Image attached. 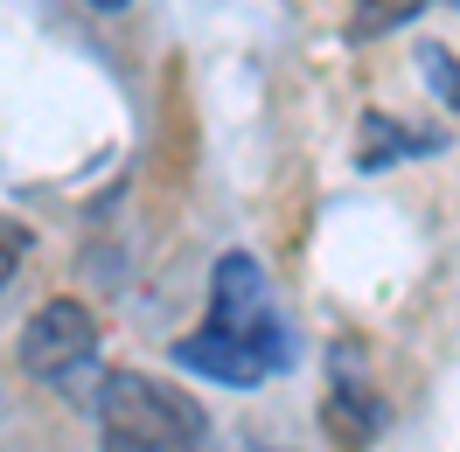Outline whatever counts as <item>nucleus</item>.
<instances>
[{
    "label": "nucleus",
    "mask_w": 460,
    "mask_h": 452,
    "mask_svg": "<svg viewBox=\"0 0 460 452\" xmlns=\"http://www.w3.org/2000/svg\"><path fill=\"white\" fill-rule=\"evenodd\" d=\"M363 133H370V140H363V168H384V161H391V153H432V146H439V133H391V118L384 112H370L363 118Z\"/></svg>",
    "instance_id": "4"
},
{
    "label": "nucleus",
    "mask_w": 460,
    "mask_h": 452,
    "mask_svg": "<svg viewBox=\"0 0 460 452\" xmlns=\"http://www.w3.org/2000/svg\"><path fill=\"white\" fill-rule=\"evenodd\" d=\"M419 7H426V0H356V14H349V35H356V42H370V35H391V29H404Z\"/></svg>",
    "instance_id": "5"
},
{
    "label": "nucleus",
    "mask_w": 460,
    "mask_h": 452,
    "mask_svg": "<svg viewBox=\"0 0 460 452\" xmlns=\"http://www.w3.org/2000/svg\"><path fill=\"white\" fill-rule=\"evenodd\" d=\"M98 446L105 452H209V418L174 383L119 369L98 390Z\"/></svg>",
    "instance_id": "2"
},
{
    "label": "nucleus",
    "mask_w": 460,
    "mask_h": 452,
    "mask_svg": "<svg viewBox=\"0 0 460 452\" xmlns=\"http://www.w3.org/2000/svg\"><path fill=\"white\" fill-rule=\"evenodd\" d=\"M98 362V320H91L77 300H42L29 313V327H22V369H29L35 383H77L84 369Z\"/></svg>",
    "instance_id": "3"
},
{
    "label": "nucleus",
    "mask_w": 460,
    "mask_h": 452,
    "mask_svg": "<svg viewBox=\"0 0 460 452\" xmlns=\"http://www.w3.org/2000/svg\"><path fill=\"white\" fill-rule=\"evenodd\" d=\"M29 257V230L14 223V216H0V285L14 279V265Z\"/></svg>",
    "instance_id": "7"
},
{
    "label": "nucleus",
    "mask_w": 460,
    "mask_h": 452,
    "mask_svg": "<svg viewBox=\"0 0 460 452\" xmlns=\"http://www.w3.org/2000/svg\"><path fill=\"white\" fill-rule=\"evenodd\" d=\"M454 7H460V0H454Z\"/></svg>",
    "instance_id": "9"
},
{
    "label": "nucleus",
    "mask_w": 460,
    "mask_h": 452,
    "mask_svg": "<svg viewBox=\"0 0 460 452\" xmlns=\"http://www.w3.org/2000/svg\"><path fill=\"white\" fill-rule=\"evenodd\" d=\"M293 327L272 285H265V265L252 251L217 257L209 272V320H202L189 341H174V362L209 376V383H230V390H252L265 376L293 369Z\"/></svg>",
    "instance_id": "1"
},
{
    "label": "nucleus",
    "mask_w": 460,
    "mask_h": 452,
    "mask_svg": "<svg viewBox=\"0 0 460 452\" xmlns=\"http://www.w3.org/2000/svg\"><path fill=\"white\" fill-rule=\"evenodd\" d=\"M91 7H98V14H119V7H126V0H91Z\"/></svg>",
    "instance_id": "8"
},
{
    "label": "nucleus",
    "mask_w": 460,
    "mask_h": 452,
    "mask_svg": "<svg viewBox=\"0 0 460 452\" xmlns=\"http://www.w3.org/2000/svg\"><path fill=\"white\" fill-rule=\"evenodd\" d=\"M419 63H426V84L439 105H460V70H447V49H419Z\"/></svg>",
    "instance_id": "6"
}]
</instances>
